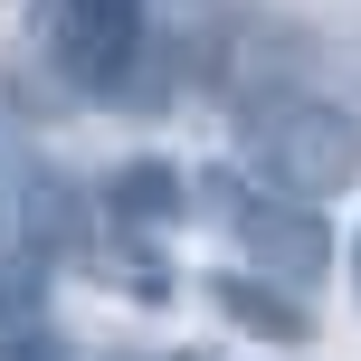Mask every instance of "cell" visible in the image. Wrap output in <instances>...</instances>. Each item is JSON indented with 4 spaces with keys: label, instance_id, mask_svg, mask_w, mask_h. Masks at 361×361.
<instances>
[{
    "label": "cell",
    "instance_id": "cell-2",
    "mask_svg": "<svg viewBox=\"0 0 361 361\" xmlns=\"http://www.w3.org/2000/svg\"><path fill=\"white\" fill-rule=\"evenodd\" d=\"M38 48L67 86L114 95L143 57V0H38Z\"/></svg>",
    "mask_w": 361,
    "mask_h": 361
},
{
    "label": "cell",
    "instance_id": "cell-4",
    "mask_svg": "<svg viewBox=\"0 0 361 361\" xmlns=\"http://www.w3.org/2000/svg\"><path fill=\"white\" fill-rule=\"evenodd\" d=\"M180 219V171L162 162H124L105 180V228H124V238H152V228H171Z\"/></svg>",
    "mask_w": 361,
    "mask_h": 361
},
{
    "label": "cell",
    "instance_id": "cell-1",
    "mask_svg": "<svg viewBox=\"0 0 361 361\" xmlns=\"http://www.w3.org/2000/svg\"><path fill=\"white\" fill-rule=\"evenodd\" d=\"M247 152L276 190L295 200H333L361 180V114L333 95H257L247 105Z\"/></svg>",
    "mask_w": 361,
    "mask_h": 361
},
{
    "label": "cell",
    "instance_id": "cell-3",
    "mask_svg": "<svg viewBox=\"0 0 361 361\" xmlns=\"http://www.w3.org/2000/svg\"><path fill=\"white\" fill-rule=\"evenodd\" d=\"M219 219H228V238L257 257V276H276V286H314V276L333 267V228L314 200L295 190H247V180H219Z\"/></svg>",
    "mask_w": 361,
    "mask_h": 361
},
{
    "label": "cell",
    "instance_id": "cell-7",
    "mask_svg": "<svg viewBox=\"0 0 361 361\" xmlns=\"http://www.w3.org/2000/svg\"><path fill=\"white\" fill-rule=\"evenodd\" d=\"M352 286H361V238H352Z\"/></svg>",
    "mask_w": 361,
    "mask_h": 361
},
{
    "label": "cell",
    "instance_id": "cell-6",
    "mask_svg": "<svg viewBox=\"0 0 361 361\" xmlns=\"http://www.w3.org/2000/svg\"><path fill=\"white\" fill-rule=\"evenodd\" d=\"M0 361H67V343L38 305H0Z\"/></svg>",
    "mask_w": 361,
    "mask_h": 361
},
{
    "label": "cell",
    "instance_id": "cell-5",
    "mask_svg": "<svg viewBox=\"0 0 361 361\" xmlns=\"http://www.w3.org/2000/svg\"><path fill=\"white\" fill-rule=\"evenodd\" d=\"M219 314H228L238 333H257V343H305L314 314L295 305L276 276H219Z\"/></svg>",
    "mask_w": 361,
    "mask_h": 361
}]
</instances>
